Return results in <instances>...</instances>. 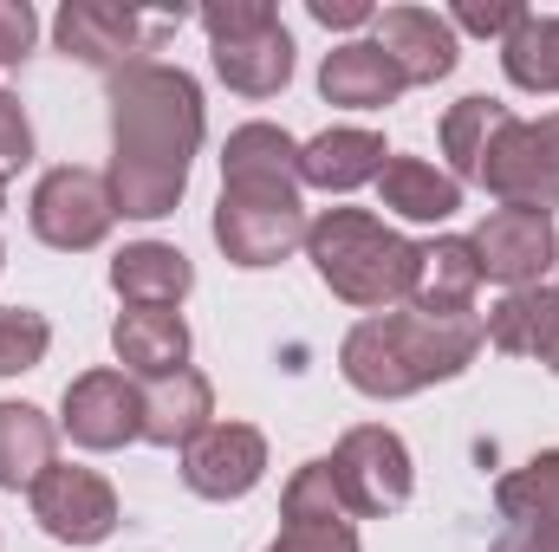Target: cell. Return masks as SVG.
<instances>
[{
    "label": "cell",
    "mask_w": 559,
    "mask_h": 552,
    "mask_svg": "<svg viewBox=\"0 0 559 552\" xmlns=\"http://www.w3.org/2000/svg\"><path fill=\"white\" fill-rule=\"evenodd\" d=\"M508 118H514V111L495 105V98H462V105L442 118V149H449V176H455V182L481 169L488 143H495V131H501Z\"/></svg>",
    "instance_id": "4316f807"
},
{
    "label": "cell",
    "mask_w": 559,
    "mask_h": 552,
    "mask_svg": "<svg viewBox=\"0 0 559 552\" xmlns=\"http://www.w3.org/2000/svg\"><path fill=\"white\" fill-rule=\"evenodd\" d=\"M209 416H215L209 377L182 364V371H169V377H156V384L143 391V442H156V448H189V442L209 429Z\"/></svg>",
    "instance_id": "e0dca14e"
},
{
    "label": "cell",
    "mask_w": 559,
    "mask_h": 552,
    "mask_svg": "<svg viewBox=\"0 0 559 552\" xmlns=\"http://www.w3.org/2000/svg\"><path fill=\"white\" fill-rule=\"evenodd\" d=\"M521 20H527V7H455V20H449V26H468V33H501V39H508Z\"/></svg>",
    "instance_id": "4dcf8cb0"
},
{
    "label": "cell",
    "mask_w": 559,
    "mask_h": 552,
    "mask_svg": "<svg viewBox=\"0 0 559 552\" xmlns=\"http://www.w3.org/2000/svg\"><path fill=\"white\" fill-rule=\"evenodd\" d=\"M508 208H540V215H554L559 208V111L554 118H540V124H521V118H508L495 143H488V156H481V169H475Z\"/></svg>",
    "instance_id": "8992f818"
},
{
    "label": "cell",
    "mask_w": 559,
    "mask_h": 552,
    "mask_svg": "<svg viewBox=\"0 0 559 552\" xmlns=\"http://www.w3.org/2000/svg\"><path fill=\"white\" fill-rule=\"evenodd\" d=\"M547 364H554V371H559V351H554V358H547Z\"/></svg>",
    "instance_id": "836d02e7"
},
{
    "label": "cell",
    "mask_w": 559,
    "mask_h": 552,
    "mask_svg": "<svg viewBox=\"0 0 559 552\" xmlns=\"http://www.w3.org/2000/svg\"><path fill=\"white\" fill-rule=\"evenodd\" d=\"M0 208H7V176H0Z\"/></svg>",
    "instance_id": "d6a6232c"
},
{
    "label": "cell",
    "mask_w": 559,
    "mask_h": 552,
    "mask_svg": "<svg viewBox=\"0 0 559 552\" xmlns=\"http://www.w3.org/2000/svg\"><path fill=\"white\" fill-rule=\"evenodd\" d=\"M111 221H118V195H111V176H98V169L66 163L33 189V235L59 254L98 248L111 235Z\"/></svg>",
    "instance_id": "ba28073f"
},
{
    "label": "cell",
    "mask_w": 559,
    "mask_h": 552,
    "mask_svg": "<svg viewBox=\"0 0 559 552\" xmlns=\"http://www.w3.org/2000/svg\"><path fill=\"white\" fill-rule=\"evenodd\" d=\"M111 286H118L131 305H176V299L195 286V267H189V254H176V248H163V241H138V248H124V254L111 261Z\"/></svg>",
    "instance_id": "603a6c76"
},
{
    "label": "cell",
    "mask_w": 559,
    "mask_h": 552,
    "mask_svg": "<svg viewBox=\"0 0 559 552\" xmlns=\"http://www.w3.org/2000/svg\"><path fill=\"white\" fill-rule=\"evenodd\" d=\"M202 26H209V46H215V72L241 98H274L293 79V33L280 26V13L267 0H209Z\"/></svg>",
    "instance_id": "5b68a950"
},
{
    "label": "cell",
    "mask_w": 559,
    "mask_h": 552,
    "mask_svg": "<svg viewBox=\"0 0 559 552\" xmlns=\"http://www.w3.org/2000/svg\"><path fill=\"white\" fill-rule=\"evenodd\" d=\"M52 345V325L33 312V305H0V377H20L46 358Z\"/></svg>",
    "instance_id": "83f0119b"
},
{
    "label": "cell",
    "mask_w": 559,
    "mask_h": 552,
    "mask_svg": "<svg viewBox=\"0 0 559 552\" xmlns=\"http://www.w3.org/2000/svg\"><path fill=\"white\" fill-rule=\"evenodd\" d=\"M176 26H182V13H156V20H143V13L111 7V0H66L59 20H52L59 46H66L72 59H85V65H111V72L138 65V52H150L156 39H169Z\"/></svg>",
    "instance_id": "9c48e42d"
},
{
    "label": "cell",
    "mask_w": 559,
    "mask_h": 552,
    "mask_svg": "<svg viewBox=\"0 0 559 552\" xmlns=\"http://www.w3.org/2000/svg\"><path fill=\"white\" fill-rule=\"evenodd\" d=\"M33 156V131H26V111H20V98H7L0 92V176H13L20 163Z\"/></svg>",
    "instance_id": "f1b7e54d"
},
{
    "label": "cell",
    "mask_w": 559,
    "mask_h": 552,
    "mask_svg": "<svg viewBox=\"0 0 559 552\" xmlns=\"http://www.w3.org/2000/svg\"><path fill=\"white\" fill-rule=\"evenodd\" d=\"M202 143V92L182 65L138 59L111 72V195L118 215L156 221L182 202L189 156Z\"/></svg>",
    "instance_id": "6da1fadb"
},
{
    "label": "cell",
    "mask_w": 559,
    "mask_h": 552,
    "mask_svg": "<svg viewBox=\"0 0 559 552\" xmlns=\"http://www.w3.org/2000/svg\"><path fill=\"white\" fill-rule=\"evenodd\" d=\"M378 52L404 72V85H436L455 72V26L429 7H391L378 13Z\"/></svg>",
    "instance_id": "2e32d148"
},
{
    "label": "cell",
    "mask_w": 559,
    "mask_h": 552,
    "mask_svg": "<svg viewBox=\"0 0 559 552\" xmlns=\"http://www.w3.org/2000/svg\"><path fill=\"white\" fill-rule=\"evenodd\" d=\"M306 254L338 299L371 305V312L391 299H411V286H417V248L365 208H325L306 228Z\"/></svg>",
    "instance_id": "277c9868"
},
{
    "label": "cell",
    "mask_w": 559,
    "mask_h": 552,
    "mask_svg": "<svg viewBox=\"0 0 559 552\" xmlns=\"http://www.w3.org/2000/svg\"><path fill=\"white\" fill-rule=\"evenodd\" d=\"M488 345L508 358H554L559 351V286H514L488 312Z\"/></svg>",
    "instance_id": "ffe728a7"
},
{
    "label": "cell",
    "mask_w": 559,
    "mask_h": 552,
    "mask_svg": "<svg viewBox=\"0 0 559 552\" xmlns=\"http://www.w3.org/2000/svg\"><path fill=\"white\" fill-rule=\"evenodd\" d=\"M475 261L481 279H501V286H540V274L554 267V215L540 208H495L481 228H475Z\"/></svg>",
    "instance_id": "4fadbf2b"
},
{
    "label": "cell",
    "mask_w": 559,
    "mask_h": 552,
    "mask_svg": "<svg viewBox=\"0 0 559 552\" xmlns=\"http://www.w3.org/2000/svg\"><path fill=\"white\" fill-rule=\"evenodd\" d=\"M495 507H501V533L488 552H559V448L514 468L495 488Z\"/></svg>",
    "instance_id": "8fae6325"
},
{
    "label": "cell",
    "mask_w": 559,
    "mask_h": 552,
    "mask_svg": "<svg viewBox=\"0 0 559 552\" xmlns=\"http://www.w3.org/2000/svg\"><path fill=\"white\" fill-rule=\"evenodd\" d=\"M325 468H332V488H338L345 514H358V520L397 514V507L411 501V448H404V435H391V429H378V422L352 429V435L332 448Z\"/></svg>",
    "instance_id": "52a82bcc"
},
{
    "label": "cell",
    "mask_w": 559,
    "mask_h": 552,
    "mask_svg": "<svg viewBox=\"0 0 559 552\" xmlns=\"http://www.w3.org/2000/svg\"><path fill=\"white\" fill-rule=\"evenodd\" d=\"M384 137H371V131H325V137L299 143V182H312V189H358V182H371V176H384Z\"/></svg>",
    "instance_id": "7402d4cb"
},
{
    "label": "cell",
    "mask_w": 559,
    "mask_h": 552,
    "mask_svg": "<svg viewBox=\"0 0 559 552\" xmlns=\"http://www.w3.org/2000/svg\"><path fill=\"white\" fill-rule=\"evenodd\" d=\"M475 286H481V261H475V248L462 235H442V241L417 248V286H411V305L417 312L455 319V312H468Z\"/></svg>",
    "instance_id": "44dd1931"
},
{
    "label": "cell",
    "mask_w": 559,
    "mask_h": 552,
    "mask_svg": "<svg viewBox=\"0 0 559 552\" xmlns=\"http://www.w3.org/2000/svg\"><path fill=\"white\" fill-rule=\"evenodd\" d=\"M501 65L521 92H559V13H527L508 33Z\"/></svg>",
    "instance_id": "484cf974"
},
{
    "label": "cell",
    "mask_w": 559,
    "mask_h": 552,
    "mask_svg": "<svg viewBox=\"0 0 559 552\" xmlns=\"http://www.w3.org/2000/svg\"><path fill=\"white\" fill-rule=\"evenodd\" d=\"M488 325L475 312H455V319H436V312H378L365 325H352L338 364H345V384L365 391V397H417L429 384L455 377L475 364Z\"/></svg>",
    "instance_id": "3957f363"
},
{
    "label": "cell",
    "mask_w": 559,
    "mask_h": 552,
    "mask_svg": "<svg viewBox=\"0 0 559 552\" xmlns=\"http://www.w3.org/2000/svg\"><path fill=\"white\" fill-rule=\"evenodd\" d=\"M52 468V422L33 404H0V488H26Z\"/></svg>",
    "instance_id": "d4e9b609"
},
{
    "label": "cell",
    "mask_w": 559,
    "mask_h": 552,
    "mask_svg": "<svg viewBox=\"0 0 559 552\" xmlns=\"http://www.w3.org/2000/svg\"><path fill=\"white\" fill-rule=\"evenodd\" d=\"M319 92H325L332 105H352V111H384V105H397L404 72L378 52V39H352V46L325 52V65H319Z\"/></svg>",
    "instance_id": "d6986e66"
},
{
    "label": "cell",
    "mask_w": 559,
    "mask_h": 552,
    "mask_svg": "<svg viewBox=\"0 0 559 552\" xmlns=\"http://www.w3.org/2000/svg\"><path fill=\"white\" fill-rule=\"evenodd\" d=\"M33 520L52 533V540H66V547H98V540H111V527H118V494H111V481L105 475H92V468H46L39 481H33Z\"/></svg>",
    "instance_id": "30bf717a"
},
{
    "label": "cell",
    "mask_w": 559,
    "mask_h": 552,
    "mask_svg": "<svg viewBox=\"0 0 559 552\" xmlns=\"http://www.w3.org/2000/svg\"><path fill=\"white\" fill-rule=\"evenodd\" d=\"M111 345H118V358H124L138 377L156 384V377L182 371V358H189V325H182L176 305H131V312H118Z\"/></svg>",
    "instance_id": "ac0fdd59"
},
{
    "label": "cell",
    "mask_w": 559,
    "mask_h": 552,
    "mask_svg": "<svg viewBox=\"0 0 559 552\" xmlns=\"http://www.w3.org/2000/svg\"><path fill=\"white\" fill-rule=\"evenodd\" d=\"M312 20L319 26H365V20H378L365 0H312Z\"/></svg>",
    "instance_id": "1f68e13d"
},
{
    "label": "cell",
    "mask_w": 559,
    "mask_h": 552,
    "mask_svg": "<svg viewBox=\"0 0 559 552\" xmlns=\"http://www.w3.org/2000/svg\"><path fill=\"white\" fill-rule=\"evenodd\" d=\"M286 527L267 552H358V533H352V514L332 488V468L325 461H306L293 481H286Z\"/></svg>",
    "instance_id": "5bb4252c"
},
{
    "label": "cell",
    "mask_w": 559,
    "mask_h": 552,
    "mask_svg": "<svg viewBox=\"0 0 559 552\" xmlns=\"http://www.w3.org/2000/svg\"><path fill=\"white\" fill-rule=\"evenodd\" d=\"M299 202V143L280 124H241L222 149V208L215 241L235 267H274L306 241Z\"/></svg>",
    "instance_id": "7a4b0ae2"
},
{
    "label": "cell",
    "mask_w": 559,
    "mask_h": 552,
    "mask_svg": "<svg viewBox=\"0 0 559 552\" xmlns=\"http://www.w3.org/2000/svg\"><path fill=\"white\" fill-rule=\"evenodd\" d=\"M33 33H39V20H33V7H26V0H0V65H13V59H26V46H33Z\"/></svg>",
    "instance_id": "f546056e"
},
{
    "label": "cell",
    "mask_w": 559,
    "mask_h": 552,
    "mask_svg": "<svg viewBox=\"0 0 559 552\" xmlns=\"http://www.w3.org/2000/svg\"><path fill=\"white\" fill-rule=\"evenodd\" d=\"M66 435L79 448H124L143 435V391L124 371H85L66 384Z\"/></svg>",
    "instance_id": "9a60e30c"
},
{
    "label": "cell",
    "mask_w": 559,
    "mask_h": 552,
    "mask_svg": "<svg viewBox=\"0 0 559 552\" xmlns=\"http://www.w3.org/2000/svg\"><path fill=\"white\" fill-rule=\"evenodd\" d=\"M267 475V442L248 422H209L189 448H182V481L202 501H241L254 481Z\"/></svg>",
    "instance_id": "7c38bea8"
},
{
    "label": "cell",
    "mask_w": 559,
    "mask_h": 552,
    "mask_svg": "<svg viewBox=\"0 0 559 552\" xmlns=\"http://www.w3.org/2000/svg\"><path fill=\"white\" fill-rule=\"evenodd\" d=\"M378 189H384V208H397L404 221H449L462 208V182L417 163V156H391Z\"/></svg>",
    "instance_id": "cb8c5ba5"
}]
</instances>
